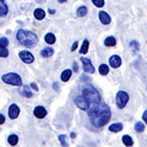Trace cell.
Listing matches in <instances>:
<instances>
[{"mask_svg": "<svg viewBox=\"0 0 147 147\" xmlns=\"http://www.w3.org/2000/svg\"><path fill=\"white\" fill-rule=\"evenodd\" d=\"M82 95L88 101V109H87V116L89 118L93 117L98 111L101 105V96L99 92L94 88L91 84H84L82 87Z\"/></svg>", "mask_w": 147, "mask_h": 147, "instance_id": "cell-1", "label": "cell"}, {"mask_svg": "<svg viewBox=\"0 0 147 147\" xmlns=\"http://www.w3.org/2000/svg\"><path fill=\"white\" fill-rule=\"evenodd\" d=\"M91 124L96 127H104L106 124H108L111 119V111L110 108L105 103H101L98 111L96 112L93 117L89 118Z\"/></svg>", "mask_w": 147, "mask_h": 147, "instance_id": "cell-2", "label": "cell"}, {"mask_svg": "<svg viewBox=\"0 0 147 147\" xmlns=\"http://www.w3.org/2000/svg\"><path fill=\"white\" fill-rule=\"evenodd\" d=\"M17 39L19 40L22 45L32 48L34 47L38 42V37L34 32H32L30 30H20L17 32Z\"/></svg>", "mask_w": 147, "mask_h": 147, "instance_id": "cell-3", "label": "cell"}, {"mask_svg": "<svg viewBox=\"0 0 147 147\" xmlns=\"http://www.w3.org/2000/svg\"><path fill=\"white\" fill-rule=\"evenodd\" d=\"M1 80H2V82H4L5 84L14 85V86H21V85L23 84L21 77L18 74H15V73L5 74V75L2 76Z\"/></svg>", "mask_w": 147, "mask_h": 147, "instance_id": "cell-4", "label": "cell"}, {"mask_svg": "<svg viewBox=\"0 0 147 147\" xmlns=\"http://www.w3.org/2000/svg\"><path fill=\"white\" fill-rule=\"evenodd\" d=\"M129 94L125 91L121 90L117 93V96H116V103H117V106L119 109H123L125 108V106L129 102Z\"/></svg>", "mask_w": 147, "mask_h": 147, "instance_id": "cell-5", "label": "cell"}, {"mask_svg": "<svg viewBox=\"0 0 147 147\" xmlns=\"http://www.w3.org/2000/svg\"><path fill=\"white\" fill-rule=\"evenodd\" d=\"M75 103H76V105L82 111H87V109H88V101L86 100V98H85L82 94L76 97Z\"/></svg>", "mask_w": 147, "mask_h": 147, "instance_id": "cell-6", "label": "cell"}, {"mask_svg": "<svg viewBox=\"0 0 147 147\" xmlns=\"http://www.w3.org/2000/svg\"><path fill=\"white\" fill-rule=\"evenodd\" d=\"M19 57L26 64H32L34 61V56L28 51H21L19 53Z\"/></svg>", "mask_w": 147, "mask_h": 147, "instance_id": "cell-7", "label": "cell"}, {"mask_svg": "<svg viewBox=\"0 0 147 147\" xmlns=\"http://www.w3.org/2000/svg\"><path fill=\"white\" fill-rule=\"evenodd\" d=\"M80 61H82V65H84V71L85 73H89V74L95 73V69H94V67L92 66V64L89 59L82 57V58H80Z\"/></svg>", "mask_w": 147, "mask_h": 147, "instance_id": "cell-8", "label": "cell"}, {"mask_svg": "<svg viewBox=\"0 0 147 147\" xmlns=\"http://www.w3.org/2000/svg\"><path fill=\"white\" fill-rule=\"evenodd\" d=\"M8 115L11 120L17 119L19 117V115H20V108L18 107V105H16V104H11L8 110Z\"/></svg>", "mask_w": 147, "mask_h": 147, "instance_id": "cell-9", "label": "cell"}, {"mask_svg": "<svg viewBox=\"0 0 147 147\" xmlns=\"http://www.w3.org/2000/svg\"><path fill=\"white\" fill-rule=\"evenodd\" d=\"M34 115L37 119H44L47 116V110L43 106H37L34 110Z\"/></svg>", "mask_w": 147, "mask_h": 147, "instance_id": "cell-10", "label": "cell"}, {"mask_svg": "<svg viewBox=\"0 0 147 147\" xmlns=\"http://www.w3.org/2000/svg\"><path fill=\"white\" fill-rule=\"evenodd\" d=\"M109 63H110V66L112 68H119L121 64H122V59L118 55H113L109 59Z\"/></svg>", "mask_w": 147, "mask_h": 147, "instance_id": "cell-11", "label": "cell"}, {"mask_svg": "<svg viewBox=\"0 0 147 147\" xmlns=\"http://www.w3.org/2000/svg\"><path fill=\"white\" fill-rule=\"evenodd\" d=\"M99 19H100V22L103 24V25H108V24H110L111 22L110 16L104 11L99 12Z\"/></svg>", "mask_w": 147, "mask_h": 147, "instance_id": "cell-12", "label": "cell"}, {"mask_svg": "<svg viewBox=\"0 0 147 147\" xmlns=\"http://www.w3.org/2000/svg\"><path fill=\"white\" fill-rule=\"evenodd\" d=\"M123 129V125L121 123H115L109 127V130L112 132H120Z\"/></svg>", "mask_w": 147, "mask_h": 147, "instance_id": "cell-13", "label": "cell"}, {"mask_svg": "<svg viewBox=\"0 0 147 147\" xmlns=\"http://www.w3.org/2000/svg\"><path fill=\"white\" fill-rule=\"evenodd\" d=\"M72 70H70V69H68V70H65L63 71V73L61 74V80H63V82H68L69 80L71 79V77H72Z\"/></svg>", "mask_w": 147, "mask_h": 147, "instance_id": "cell-14", "label": "cell"}, {"mask_svg": "<svg viewBox=\"0 0 147 147\" xmlns=\"http://www.w3.org/2000/svg\"><path fill=\"white\" fill-rule=\"evenodd\" d=\"M54 53V50L51 48V47H45V48H43L40 52V54H41L42 57H44V58H47V57H51L53 55Z\"/></svg>", "mask_w": 147, "mask_h": 147, "instance_id": "cell-15", "label": "cell"}, {"mask_svg": "<svg viewBox=\"0 0 147 147\" xmlns=\"http://www.w3.org/2000/svg\"><path fill=\"white\" fill-rule=\"evenodd\" d=\"M34 17L36 20H42V19H44V17H45V12H44L42 9H35L34 10Z\"/></svg>", "mask_w": 147, "mask_h": 147, "instance_id": "cell-16", "label": "cell"}, {"mask_svg": "<svg viewBox=\"0 0 147 147\" xmlns=\"http://www.w3.org/2000/svg\"><path fill=\"white\" fill-rule=\"evenodd\" d=\"M7 13H8V6L3 1L0 0V16L1 17H5Z\"/></svg>", "mask_w": 147, "mask_h": 147, "instance_id": "cell-17", "label": "cell"}, {"mask_svg": "<svg viewBox=\"0 0 147 147\" xmlns=\"http://www.w3.org/2000/svg\"><path fill=\"white\" fill-rule=\"evenodd\" d=\"M19 142V137L16 134H11V136H8V143L12 146L17 145Z\"/></svg>", "mask_w": 147, "mask_h": 147, "instance_id": "cell-18", "label": "cell"}, {"mask_svg": "<svg viewBox=\"0 0 147 147\" xmlns=\"http://www.w3.org/2000/svg\"><path fill=\"white\" fill-rule=\"evenodd\" d=\"M58 139L60 141L61 145L63 147H69V141H68V136L66 134H60L58 136Z\"/></svg>", "mask_w": 147, "mask_h": 147, "instance_id": "cell-19", "label": "cell"}, {"mask_svg": "<svg viewBox=\"0 0 147 147\" xmlns=\"http://www.w3.org/2000/svg\"><path fill=\"white\" fill-rule=\"evenodd\" d=\"M123 143H124L125 146L130 147L134 145V140H132V138L129 136H123Z\"/></svg>", "mask_w": 147, "mask_h": 147, "instance_id": "cell-20", "label": "cell"}, {"mask_svg": "<svg viewBox=\"0 0 147 147\" xmlns=\"http://www.w3.org/2000/svg\"><path fill=\"white\" fill-rule=\"evenodd\" d=\"M88 47H89V41L88 40H84V43L82 45V48L80 50V54H86L87 51H88Z\"/></svg>", "mask_w": 147, "mask_h": 147, "instance_id": "cell-21", "label": "cell"}, {"mask_svg": "<svg viewBox=\"0 0 147 147\" xmlns=\"http://www.w3.org/2000/svg\"><path fill=\"white\" fill-rule=\"evenodd\" d=\"M116 43H117V41H116V39L114 38L113 36H109L107 38L105 39V41H104V44H105L106 46H115Z\"/></svg>", "mask_w": 147, "mask_h": 147, "instance_id": "cell-22", "label": "cell"}, {"mask_svg": "<svg viewBox=\"0 0 147 147\" xmlns=\"http://www.w3.org/2000/svg\"><path fill=\"white\" fill-rule=\"evenodd\" d=\"M44 39H45V41L48 44H53V43H55V41H56V37L53 34H47Z\"/></svg>", "mask_w": 147, "mask_h": 147, "instance_id": "cell-23", "label": "cell"}, {"mask_svg": "<svg viewBox=\"0 0 147 147\" xmlns=\"http://www.w3.org/2000/svg\"><path fill=\"white\" fill-rule=\"evenodd\" d=\"M109 73V67L107 65H105V64H102L100 65V67H99V74L102 76H106L108 75Z\"/></svg>", "mask_w": 147, "mask_h": 147, "instance_id": "cell-24", "label": "cell"}, {"mask_svg": "<svg viewBox=\"0 0 147 147\" xmlns=\"http://www.w3.org/2000/svg\"><path fill=\"white\" fill-rule=\"evenodd\" d=\"M77 14L79 17H84L85 15L87 14V9L85 6H80L77 11Z\"/></svg>", "mask_w": 147, "mask_h": 147, "instance_id": "cell-25", "label": "cell"}, {"mask_svg": "<svg viewBox=\"0 0 147 147\" xmlns=\"http://www.w3.org/2000/svg\"><path fill=\"white\" fill-rule=\"evenodd\" d=\"M22 95L24 97H27V98H30V97L32 96V90L28 89V86H24V88L22 90Z\"/></svg>", "mask_w": 147, "mask_h": 147, "instance_id": "cell-26", "label": "cell"}, {"mask_svg": "<svg viewBox=\"0 0 147 147\" xmlns=\"http://www.w3.org/2000/svg\"><path fill=\"white\" fill-rule=\"evenodd\" d=\"M9 55V51L7 50L6 47H3L0 45V57H2V58H6V57H8Z\"/></svg>", "mask_w": 147, "mask_h": 147, "instance_id": "cell-27", "label": "cell"}, {"mask_svg": "<svg viewBox=\"0 0 147 147\" xmlns=\"http://www.w3.org/2000/svg\"><path fill=\"white\" fill-rule=\"evenodd\" d=\"M134 129H136V131L137 132H142L145 129V125H144V124H142V123H136V127H134Z\"/></svg>", "mask_w": 147, "mask_h": 147, "instance_id": "cell-28", "label": "cell"}, {"mask_svg": "<svg viewBox=\"0 0 147 147\" xmlns=\"http://www.w3.org/2000/svg\"><path fill=\"white\" fill-rule=\"evenodd\" d=\"M130 47H131V48L134 49V51H137L139 49L138 42H137L136 40H132V41L130 42Z\"/></svg>", "mask_w": 147, "mask_h": 147, "instance_id": "cell-29", "label": "cell"}, {"mask_svg": "<svg viewBox=\"0 0 147 147\" xmlns=\"http://www.w3.org/2000/svg\"><path fill=\"white\" fill-rule=\"evenodd\" d=\"M92 3L98 8H101L104 6V0H92Z\"/></svg>", "mask_w": 147, "mask_h": 147, "instance_id": "cell-30", "label": "cell"}, {"mask_svg": "<svg viewBox=\"0 0 147 147\" xmlns=\"http://www.w3.org/2000/svg\"><path fill=\"white\" fill-rule=\"evenodd\" d=\"M9 44V41H8V38L6 37H1L0 38V45L3 46V47H7Z\"/></svg>", "mask_w": 147, "mask_h": 147, "instance_id": "cell-31", "label": "cell"}, {"mask_svg": "<svg viewBox=\"0 0 147 147\" xmlns=\"http://www.w3.org/2000/svg\"><path fill=\"white\" fill-rule=\"evenodd\" d=\"M5 123V117L2 114H0V125H3Z\"/></svg>", "mask_w": 147, "mask_h": 147, "instance_id": "cell-32", "label": "cell"}, {"mask_svg": "<svg viewBox=\"0 0 147 147\" xmlns=\"http://www.w3.org/2000/svg\"><path fill=\"white\" fill-rule=\"evenodd\" d=\"M78 44H79V42L78 41H76V42H74V44H73V46H72V48H71V50H72L73 52L77 49V47H78Z\"/></svg>", "mask_w": 147, "mask_h": 147, "instance_id": "cell-33", "label": "cell"}, {"mask_svg": "<svg viewBox=\"0 0 147 147\" xmlns=\"http://www.w3.org/2000/svg\"><path fill=\"white\" fill-rule=\"evenodd\" d=\"M142 119H143L144 122L147 124V110L146 111H144V113H143V115H142Z\"/></svg>", "mask_w": 147, "mask_h": 147, "instance_id": "cell-34", "label": "cell"}, {"mask_svg": "<svg viewBox=\"0 0 147 147\" xmlns=\"http://www.w3.org/2000/svg\"><path fill=\"white\" fill-rule=\"evenodd\" d=\"M30 87H32V88H34L35 91L38 90V87H37V85L35 84L34 82H32V84H30Z\"/></svg>", "mask_w": 147, "mask_h": 147, "instance_id": "cell-35", "label": "cell"}, {"mask_svg": "<svg viewBox=\"0 0 147 147\" xmlns=\"http://www.w3.org/2000/svg\"><path fill=\"white\" fill-rule=\"evenodd\" d=\"M74 71H75V72H78V71H79V67H78L77 62L74 63Z\"/></svg>", "mask_w": 147, "mask_h": 147, "instance_id": "cell-36", "label": "cell"}, {"mask_svg": "<svg viewBox=\"0 0 147 147\" xmlns=\"http://www.w3.org/2000/svg\"><path fill=\"white\" fill-rule=\"evenodd\" d=\"M53 88H54V89H56V90H59L58 84H57V82H55V84H54V85H53Z\"/></svg>", "mask_w": 147, "mask_h": 147, "instance_id": "cell-37", "label": "cell"}, {"mask_svg": "<svg viewBox=\"0 0 147 147\" xmlns=\"http://www.w3.org/2000/svg\"><path fill=\"white\" fill-rule=\"evenodd\" d=\"M76 136H77V134H76L75 132H72V134H71V138H76Z\"/></svg>", "mask_w": 147, "mask_h": 147, "instance_id": "cell-38", "label": "cell"}, {"mask_svg": "<svg viewBox=\"0 0 147 147\" xmlns=\"http://www.w3.org/2000/svg\"><path fill=\"white\" fill-rule=\"evenodd\" d=\"M49 13H50V14H54V13H55V11L52 10V9H49Z\"/></svg>", "mask_w": 147, "mask_h": 147, "instance_id": "cell-39", "label": "cell"}, {"mask_svg": "<svg viewBox=\"0 0 147 147\" xmlns=\"http://www.w3.org/2000/svg\"><path fill=\"white\" fill-rule=\"evenodd\" d=\"M67 0H58V2L59 3H64V2H66Z\"/></svg>", "mask_w": 147, "mask_h": 147, "instance_id": "cell-40", "label": "cell"}, {"mask_svg": "<svg viewBox=\"0 0 147 147\" xmlns=\"http://www.w3.org/2000/svg\"><path fill=\"white\" fill-rule=\"evenodd\" d=\"M1 1H3V0H1Z\"/></svg>", "mask_w": 147, "mask_h": 147, "instance_id": "cell-41", "label": "cell"}]
</instances>
